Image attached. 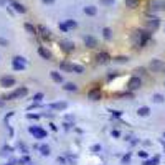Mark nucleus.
Returning a JSON list of instances; mask_svg holds the SVG:
<instances>
[{
  "mask_svg": "<svg viewBox=\"0 0 165 165\" xmlns=\"http://www.w3.org/2000/svg\"><path fill=\"white\" fill-rule=\"evenodd\" d=\"M98 61L99 63H107L109 61V55L107 53H99L98 55Z\"/></svg>",
  "mask_w": 165,
  "mask_h": 165,
  "instance_id": "obj_18",
  "label": "nucleus"
},
{
  "mask_svg": "<svg viewBox=\"0 0 165 165\" xmlns=\"http://www.w3.org/2000/svg\"><path fill=\"white\" fill-rule=\"evenodd\" d=\"M63 88H65L66 91H71V93H76V91H78V86L73 84V82H68V84H65Z\"/></svg>",
  "mask_w": 165,
  "mask_h": 165,
  "instance_id": "obj_19",
  "label": "nucleus"
},
{
  "mask_svg": "<svg viewBox=\"0 0 165 165\" xmlns=\"http://www.w3.org/2000/svg\"><path fill=\"white\" fill-rule=\"evenodd\" d=\"M40 150H41V154H43V155H50V147H48V145H41Z\"/></svg>",
  "mask_w": 165,
  "mask_h": 165,
  "instance_id": "obj_26",
  "label": "nucleus"
},
{
  "mask_svg": "<svg viewBox=\"0 0 165 165\" xmlns=\"http://www.w3.org/2000/svg\"><path fill=\"white\" fill-rule=\"evenodd\" d=\"M126 5H127L129 8H136L137 5H139V0H126Z\"/></svg>",
  "mask_w": 165,
  "mask_h": 165,
  "instance_id": "obj_22",
  "label": "nucleus"
},
{
  "mask_svg": "<svg viewBox=\"0 0 165 165\" xmlns=\"http://www.w3.org/2000/svg\"><path fill=\"white\" fill-rule=\"evenodd\" d=\"M60 68H61L63 71H68V73L73 71V65H70V63H66V61H63L61 65H60Z\"/></svg>",
  "mask_w": 165,
  "mask_h": 165,
  "instance_id": "obj_20",
  "label": "nucleus"
},
{
  "mask_svg": "<svg viewBox=\"0 0 165 165\" xmlns=\"http://www.w3.org/2000/svg\"><path fill=\"white\" fill-rule=\"evenodd\" d=\"M76 22L74 20H66L65 23H60V28L63 30V32H68V30H71V28H76Z\"/></svg>",
  "mask_w": 165,
  "mask_h": 165,
  "instance_id": "obj_5",
  "label": "nucleus"
},
{
  "mask_svg": "<svg viewBox=\"0 0 165 165\" xmlns=\"http://www.w3.org/2000/svg\"><path fill=\"white\" fill-rule=\"evenodd\" d=\"M10 5H12V7L15 8V10H16V12H18V13H25V12H27V8H25L22 4H18V2H15V0H10Z\"/></svg>",
  "mask_w": 165,
  "mask_h": 165,
  "instance_id": "obj_9",
  "label": "nucleus"
},
{
  "mask_svg": "<svg viewBox=\"0 0 165 165\" xmlns=\"http://www.w3.org/2000/svg\"><path fill=\"white\" fill-rule=\"evenodd\" d=\"M139 155L142 157V159H145V157H147V152H139Z\"/></svg>",
  "mask_w": 165,
  "mask_h": 165,
  "instance_id": "obj_35",
  "label": "nucleus"
},
{
  "mask_svg": "<svg viewBox=\"0 0 165 165\" xmlns=\"http://www.w3.org/2000/svg\"><path fill=\"white\" fill-rule=\"evenodd\" d=\"M159 164V157H155V159H152V160H147L144 165H157Z\"/></svg>",
  "mask_w": 165,
  "mask_h": 165,
  "instance_id": "obj_27",
  "label": "nucleus"
},
{
  "mask_svg": "<svg viewBox=\"0 0 165 165\" xmlns=\"http://www.w3.org/2000/svg\"><path fill=\"white\" fill-rule=\"evenodd\" d=\"M164 68V63L160 61V60H154L152 63H150V70H154V71H159V70H162Z\"/></svg>",
  "mask_w": 165,
  "mask_h": 165,
  "instance_id": "obj_11",
  "label": "nucleus"
},
{
  "mask_svg": "<svg viewBox=\"0 0 165 165\" xmlns=\"http://www.w3.org/2000/svg\"><path fill=\"white\" fill-rule=\"evenodd\" d=\"M73 71L74 73H82L84 70H82V66H79V65H73Z\"/></svg>",
  "mask_w": 165,
  "mask_h": 165,
  "instance_id": "obj_28",
  "label": "nucleus"
},
{
  "mask_svg": "<svg viewBox=\"0 0 165 165\" xmlns=\"http://www.w3.org/2000/svg\"><path fill=\"white\" fill-rule=\"evenodd\" d=\"M0 45H2V46H8V41L5 40V38H0Z\"/></svg>",
  "mask_w": 165,
  "mask_h": 165,
  "instance_id": "obj_31",
  "label": "nucleus"
},
{
  "mask_svg": "<svg viewBox=\"0 0 165 165\" xmlns=\"http://www.w3.org/2000/svg\"><path fill=\"white\" fill-rule=\"evenodd\" d=\"M38 30L41 32V35H43L45 38H50V32L46 30V27H43V25H41V27H38Z\"/></svg>",
  "mask_w": 165,
  "mask_h": 165,
  "instance_id": "obj_24",
  "label": "nucleus"
},
{
  "mask_svg": "<svg viewBox=\"0 0 165 165\" xmlns=\"http://www.w3.org/2000/svg\"><path fill=\"white\" fill-rule=\"evenodd\" d=\"M41 2H43V4H46V5H51L55 0H41Z\"/></svg>",
  "mask_w": 165,
  "mask_h": 165,
  "instance_id": "obj_33",
  "label": "nucleus"
},
{
  "mask_svg": "<svg viewBox=\"0 0 165 165\" xmlns=\"http://www.w3.org/2000/svg\"><path fill=\"white\" fill-rule=\"evenodd\" d=\"M51 78H53L55 82H63V76L60 73H56V71H51Z\"/></svg>",
  "mask_w": 165,
  "mask_h": 165,
  "instance_id": "obj_17",
  "label": "nucleus"
},
{
  "mask_svg": "<svg viewBox=\"0 0 165 165\" xmlns=\"http://www.w3.org/2000/svg\"><path fill=\"white\" fill-rule=\"evenodd\" d=\"M25 30H27L28 33H32V35H35V33H37V28H35L33 25H30V23H25Z\"/></svg>",
  "mask_w": 165,
  "mask_h": 165,
  "instance_id": "obj_23",
  "label": "nucleus"
},
{
  "mask_svg": "<svg viewBox=\"0 0 165 165\" xmlns=\"http://www.w3.org/2000/svg\"><path fill=\"white\" fill-rule=\"evenodd\" d=\"M116 61H117V63H126V61H127V58H126V56H117V58H116Z\"/></svg>",
  "mask_w": 165,
  "mask_h": 165,
  "instance_id": "obj_30",
  "label": "nucleus"
},
{
  "mask_svg": "<svg viewBox=\"0 0 165 165\" xmlns=\"http://www.w3.org/2000/svg\"><path fill=\"white\" fill-rule=\"evenodd\" d=\"M88 98L93 99V101H98V99H101V89H99V88L91 89L89 93H88Z\"/></svg>",
  "mask_w": 165,
  "mask_h": 165,
  "instance_id": "obj_8",
  "label": "nucleus"
},
{
  "mask_svg": "<svg viewBox=\"0 0 165 165\" xmlns=\"http://www.w3.org/2000/svg\"><path fill=\"white\" fill-rule=\"evenodd\" d=\"M5 4H7V0H0V7H5Z\"/></svg>",
  "mask_w": 165,
  "mask_h": 165,
  "instance_id": "obj_36",
  "label": "nucleus"
},
{
  "mask_svg": "<svg viewBox=\"0 0 165 165\" xmlns=\"http://www.w3.org/2000/svg\"><path fill=\"white\" fill-rule=\"evenodd\" d=\"M61 48L65 50V51H73L74 45H73V41H70V40H63L61 41Z\"/></svg>",
  "mask_w": 165,
  "mask_h": 165,
  "instance_id": "obj_10",
  "label": "nucleus"
},
{
  "mask_svg": "<svg viewBox=\"0 0 165 165\" xmlns=\"http://www.w3.org/2000/svg\"><path fill=\"white\" fill-rule=\"evenodd\" d=\"M66 106H68L66 103H53V104H50V107H51V109H56V111H63V109H66Z\"/></svg>",
  "mask_w": 165,
  "mask_h": 165,
  "instance_id": "obj_13",
  "label": "nucleus"
},
{
  "mask_svg": "<svg viewBox=\"0 0 165 165\" xmlns=\"http://www.w3.org/2000/svg\"><path fill=\"white\" fill-rule=\"evenodd\" d=\"M129 160H131V155H124V159H122V164H127Z\"/></svg>",
  "mask_w": 165,
  "mask_h": 165,
  "instance_id": "obj_32",
  "label": "nucleus"
},
{
  "mask_svg": "<svg viewBox=\"0 0 165 165\" xmlns=\"http://www.w3.org/2000/svg\"><path fill=\"white\" fill-rule=\"evenodd\" d=\"M15 84V79L10 78V76H4V78L0 79V86H4V88H10Z\"/></svg>",
  "mask_w": 165,
  "mask_h": 165,
  "instance_id": "obj_7",
  "label": "nucleus"
},
{
  "mask_svg": "<svg viewBox=\"0 0 165 165\" xmlns=\"http://www.w3.org/2000/svg\"><path fill=\"white\" fill-rule=\"evenodd\" d=\"M27 93H28V89H27V88H20V89H15L13 93H10V94H8L5 99H16V98H23V96H27Z\"/></svg>",
  "mask_w": 165,
  "mask_h": 165,
  "instance_id": "obj_2",
  "label": "nucleus"
},
{
  "mask_svg": "<svg viewBox=\"0 0 165 165\" xmlns=\"http://www.w3.org/2000/svg\"><path fill=\"white\" fill-rule=\"evenodd\" d=\"M159 25H160L159 18H157V16H152V18H148L147 20V30L148 32H154V30L159 28Z\"/></svg>",
  "mask_w": 165,
  "mask_h": 165,
  "instance_id": "obj_3",
  "label": "nucleus"
},
{
  "mask_svg": "<svg viewBox=\"0 0 165 165\" xmlns=\"http://www.w3.org/2000/svg\"><path fill=\"white\" fill-rule=\"evenodd\" d=\"M13 70H16V71H23L25 70V66H27V63H25V58H22V56H15L13 58Z\"/></svg>",
  "mask_w": 165,
  "mask_h": 165,
  "instance_id": "obj_1",
  "label": "nucleus"
},
{
  "mask_svg": "<svg viewBox=\"0 0 165 165\" xmlns=\"http://www.w3.org/2000/svg\"><path fill=\"white\" fill-rule=\"evenodd\" d=\"M103 33H104V38H107V40L112 37V30H111V28H104Z\"/></svg>",
  "mask_w": 165,
  "mask_h": 165,
  "instance_id": "obj_25",
  "label": "nucleus"
},
{
  "mask_svg": "<svg viewBox=\"0 0 165 165\" xmlns=\"http://www.w3.org/2000/svg\"><path fill=\"white\" fill-rule=\"evenodd\" d=\"M140 84H142V81H140V78H137V76H134V78H131L129 79V89L131 91H136V89H139L140 88Z\"/></svg>",
  "mask_w": 165,
  "mask_h": 165,
  "instance_id": "obj_4",
  "label": "nucleus"
},
{
  "mask_svg": "<svg viewBox=\"0 0 165 165\" xmlns=\"http://www.w3.org/2000/svg\"><path fill=\"white\" fill-rule=\"evenodd\" d=\"M38 53H40V56L45 58V60H50V58H51V53H50L48 50H45L43 46H40V48H38Z\"/></svg>",
  "mask_w": 165,
  "mask_h": 165,
  "instance_id": "obj_14",
  "label": "nucleus"
},
{
  "mask_svg": "<svg viewBox=\"0 0 165 165\" xmlns=\"http://www.w3.org/2000/svg\"><path fill=\"white\" fill-rule=\"evenodd\" d=\"M154 101H155V103H164V96H162V94H155V96H154Z\"/></svg>",
  "mask_w": 165,
  "mask_h": 165,
  "instance_id": "obj_29",
  "label": "nucleus"
},
{
  "mask_svg": "<svg viewBox=\"0 0 165 165\" xmlns=\"http://www.w3.org/2000/svg\"><path fill=\"white\" fill-rule=\"evenodd\" d=\"M30 132H32L35 137H38V139H45L46 137V132L41 127H30Z\"/></svg>",
  "mask_w": 165,
  "mask_h": 165,
  "instance_id": "obj_6",
  "label": "nucleus"
},
{
  "mask_svg": "<svg viewBox=\"0 0 165 165\" xmlns=\"http://www.w3.org/2000/svg\"><path fill=\"white\" fill-rule=\"evenodd\" d=\"M103 7H114L116 5V0H99Z\"/></svg>",
  "mask_w": 165,
  "mask_h": 165,
  "instance_id": "obj_21",
  "label": "nucleus"
},
{
  "mask_svg": "<svg viewBox=\"0 0 165 165\" xmlns=\"http://www.w3.org/2000/svg\"><path fill=\"white\" fill-rule=\"evenodd\" d=\"M137 114H139L140 117H145V116H148V114H150V109H148L147 106H144V107H139V111H137Z\"/></svg>",
  "mask_w": 165,
  "mask_h": 165,
  "instance_id": "obj_15",
  "label": "nucleus"
},
{
  "mask_svg": "<svg viewBox=\"0 0 165 165\" xmlns=\"http://www.w3.org/2000/svg\"><path fill=\"white\" fill-rule=\"evenodd\" d=\"M84 13H86V15H96V13H98V8L93 7V5H89V7L84 8Z\"/></svg>",
  "mask_w": 165,
  "mask_h": 165,
  "instance_id": "obj_16",
  "label": "nucleus"
},
{
  "mask_svg": "<svg viewBox=\"0 0 165 165\" xmlns=\"http://www.w3.org/2000/svg\"><path fill=\"white\" fill-rule=\"evenodd\" d=\"M41 98H43V94H41V93H38V94H35V99H37V101H40Z\"/></svg>",
  "mask_w": 165,
  "mask_h": 165,
  "instance_id": "obj_34",
  "label": "nucleus"
},
{
  "mask_svg": "<svg viewBox=\"0 0 165 165\" xmlns=\"http://www.w3.org/2000/svg\"><path fill=\"white\" fill-rule=\"evenodd\" d=\"M84 43H86V46H89V48H96V45H98V41H96L94 37H86L84 38Z\"/></svg>",
  "mask_w": 165,
  "mask_h": 165,
  "instance_id": "obj_12",
  "label": "nucleus"
}]
</instances>
